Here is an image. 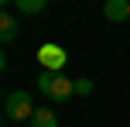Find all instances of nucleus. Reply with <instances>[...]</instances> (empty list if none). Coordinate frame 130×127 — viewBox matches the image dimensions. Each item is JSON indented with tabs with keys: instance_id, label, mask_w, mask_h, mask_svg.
Returning a JSON list of instances; mask_svg holds the SVG:
<instances>
[{
	"instance_id": "1",
	"label": "nucleus",
	"mask_w": 130,
	"mask_h": 127,
	"mask_svg": "<svg viewBox=\"0 0 130 127\" xmlns=\"http://www.w3.org/2000/svg\"><path fill=\"white\" fill-rule=\"evenodd\" d=\"M34 110H38V107H34L31 93H24V89H14V93L4 100V114H7V120H31Z\"/></svg>"
},
{
	"instance_id": "2",
	"label": "nucleus",
	"mask_w": 130,
	"mask_h": 127,
	"mask_svg": "<svg viewBox=\"0 0 130 127\" xmlns=\"http://www.w3.org/2000/svg\"><path fill=\"white\" fill-rule=\"evenodd\" d=\"M38 62L48 69V72H62V65L69 62V52L62 45H41L38 48Z\"/></svg>"
},
{
	"instance_id": "3",
	"label": "nucleus",
	"mask_w": 130,
	"mask_h": 127,
	"mask_svg": "<svg viewBox=\"0 0 130 127\" xmlns=\"http://www.w3.org/2000/svg\"><path fill=\"white\" fill-rule=\"evenodd\" d=\"M75 93V82L69 79V76H62V72H55V79H52V89H48V100H55V103H65L69 96Z\"/></svg>"
},
{
	"instance_id": "4",
	"label": "nucleus",
	"mask_w": 130,
	"mask_h": 127,
	"mask_svg": "<svg viewBox=\"0 0 130 127\" xmlns=\"http://www.w3.org/2000/svg\"><path fill=\"white\" fill-rule=\"evenodd\" d=\"M103 14H106V21L120 24V21L130 17V0H106V4H103Z\"/></svg>"
},
{
	"instance_id": "5",
	"label": "nucleus",
	"mask_w": 130,
	"mask_h": 127,
	"mask_svg": "<svg viewBox=\"0 0 130 127\" xmlns=\"http://www.w3.org/2000/svg\"><path fill=\"white\" fill-rule=\"evenodd\" d=\"M14 38H17V17H14L10 10H4V14H0V41L10 45Z\"/></svg>"
},
{
	"instance_id": "6",
	"label": "nucleus",
	"mask_w": 130,
	"mask_h": 127,
	"mask_svg": "<svg viewBox=\"0 0 130 127\" xmlns=\"http://www.w3.org/2000/svg\"><path fill=\"white\" fill-rule=\"evenodd\" d=\"M55 124H58V117H55L48 107H38L34 117H31V127H55Z\"/></svg>"
},
{
	"instance_id": "7",
	"label": "nucleus",
	"mask_w": 130,
	"mask_h": 127,
	"mask_svg": "<svg viewBox=\"0 0 130 127\" xmlns=\"http://www.w3.org/2000/svg\"><path fill=\"white\" fill-rule=\"evenodd\" d=\"M14 4H17L21 14H41L48 7V0H14Z\"/></svg>"
},
{
	"instance_id": "8",
	"label": "nucleus",
	"mask_w": 130,
	"mask_h": 127,
	"mask_svg": "<svg viewBox=\"0 0 130 127\" xmlns=\"http://www.w3.org/2000/svg\"><path fill=\"white\" fill-rule=\"evenodd\" d=\"M52 79H55V72H48V69L38 76V89H41V93H48V89H52Z\"/></svg>"
},
{
	"instance_id": "9",
	"label": "nucleus",
	"mask_w": 130,
	"mask_h": 127,
	"mask_svg": "<svg viewBox=\"0 0 130 127\" xmlns=\"http://www.w3.org/2000/svg\"><path fill=\"white\" fill-rule=\"evenodd\" d=\"M92 93V79H75V96H89Z\"/></svg>"
}]
</instances>
